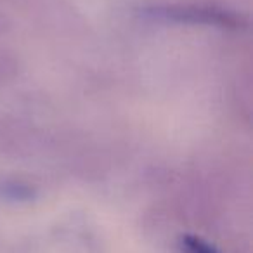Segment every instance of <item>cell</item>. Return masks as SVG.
Here are the masks:
<instances>
[{"label":"cell","instance_id":"6da1fadb","mask_svg":"<svg viewBox=\"0 0 253 253\" xmlns=\"http://www.w3.org/2000/svg\"><path fill=\"white\" fill-rule=\"evenodd\" d=\"M163 14L175 21L186 23H201V25H218V26H236L238 19L234 16L213 9H201V7H167L163 9Z\"/></svg>","mask_w":253,"mask_h":253},{"label":"cell","instance_id":"7a4b0ae2","mask_svg":"<svg viewBox=\"0 0 253 253\" xmlns=\"http://www.w3.org/2000/svg\"><path fill=\"white\" fill-rule=\"evenodd\" d=\"M182 246L186 253H217L213 246H210L207 241L196 236H186L182 239Z\"/></svg>","mask_w":253,"mask_h":253}]
</instances>
